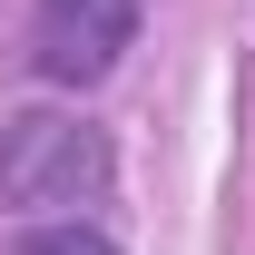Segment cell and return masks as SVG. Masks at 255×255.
<instances>
[{"label": "cell", "mask_w": 255, "mask_h": 255, "mask_svg": "<svg viewBox=\"0 0 255 255\" xmlns=\"http://www.w3.org/2000/svg\"><path fill=\"white\" fill-rule=\"evenodd\" d=\"M108 177H118V147L79 108H20V118H0V216L98 206Z\"/></svg>", "instance_id": "6da1fadb"}, {"label": "cell", "mask_w": 255, "mask_h": 255, "mask_svg": "<svg viewBox=\"0 0 255 255\" xmlns=\"http://www.w3.org/2000/svg\"><path fill=\"white\" fill-rule=\"evenodd\" d=\"M137 20H147V0H39L30 69L49 89H98V79L137 49Z\"/></svg>", "instance_id": "7a4b0ae2"}, {"label": "cell", "mask_w": 255, "mask_h": 255, "mask_svg": "<svg viewBox=\"0 0 255 255\" xmlns=\"http://www.w3.org/2000/svg\"><path fill=\"white\" fill-rule=\"evenodd\" d=\"M20 255H128V246H118V236H98V226H79V216H69V226H39V236H20Z\"/></svg>", "instance_id": "3957f363"}]
</instances>
